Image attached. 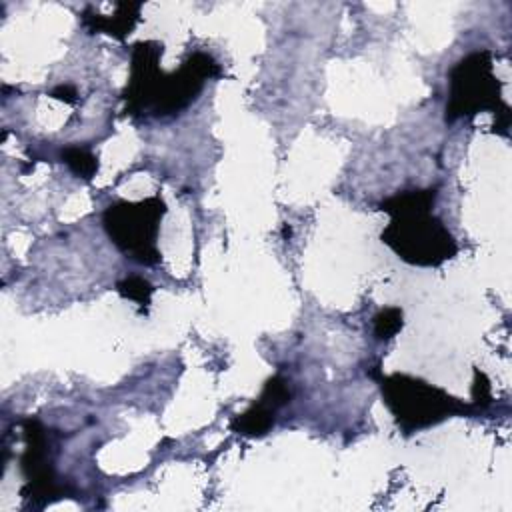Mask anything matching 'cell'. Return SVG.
I'll return each mask as SVG.
<instances>
[{
  "label": "cell",
  "instance_id": "7c38bea8",
  "mask_svg": "<svg viewBox=\"0 0 512 512\" xmlns=\"http://www.w3.org/2000/svg\"><path fill=\"white\" fill-rule=\"evenodd\" d=\"M490 400H492L490 382L480 370H476L474 372V386H472V404H474L476 410H482L490 404Z\"/></svg>",
  "mask_w": 512,
  "mask_h": 512
},
{
  "label": "cell",
  "instance_id": "ba28073f",
  "mask_svg": "<svg viewBox=\"0 0 512 512\" xmlns=\"http://www.w3.org/2000/svg\"><path fill=\"white\" fill-rule=\"evenodd\" d=\"M140 6L142 4L124 2V4H118L116 12L110 14V16H104V14H98V12L90 14L86 10L82 14V24L90 32H102V34H108V36H114V38L122 40L126 34H130L134 24L138 22Z\"/></svg>",
  "mask_w": 512,
  "mask_h": 512
},
{
  "label": "cell",
  "instance_id": "6da1fadb",
  "mask_svg": "<svg viewBox=\"0 0 512 512\" xmlns=\"http://www.w3.org/2000/svg\"><path fill=\"white\" fill-rule=\"evenodd\" d=\"M436 198L438 190L426 188L396 192L380 202V210L392 216L380 238L412 266H440L458 252L452 232L430 214Z\"/></svg>",
  "mask_w": 512,
  "mask_h": 512
},
{
  "label": "cell",
  "instance_id": "7a4b0ae2",
  "mask_svg": "<svg viewBox=\"0 0 512 512\" xmlns=\"http://www.w3.org/2000/svg\"><path fill=\"white\" fill-rule=\"evenodd\" d=\"M366 374L378 382L382 402L388 406L404 434H412L450 416L476 410L472 402H462L450 396L446 390L408 374L396 372L384 376L380 366L368 368Z\"/></svg>",
  "mask_w": 512,
  "mask_h": 512
},
{
  "label": "cell",
  "instance_id": "30bf717a",
  "mask_svg": "<svg viewBox=\"0 0 512 512\" xmlns=\"http://www.w3.org/2000/svg\"><path fill=\"white\" fill-rule=\"evenodd\" d=\"M116 290H118L120 296H124L128 300H134L140 306V310L148 308L152 292H154L152 284L142 276H128V278L120 280L116 284Z\"/></svg>",
  "mask_w": 512,
  "mask_h": 512
},
{
  "label": "cell",
  "instance_id": "4fadbf2b",
  "mask_svg": "<svg viewBox=\"0 0 512 512\" xmlns=\"http://www.w3.org/2000/svg\"><path fill=\"white\" fill-rule=\"evenodd\" d=\"M54 98H58V100H64V102H68V104H74L76 102V90L70 86V84H60V86H56L52 92H50Z\"/></svg>",
  "mask_w": 512,
  "mask_h": 512
},
{
  "label": "cell",
  "instance_id": "8992f818",
  "mask_svg": "<svg viewBox=\"0 0 512 512\" xmlns=\"http://www.w3.org/2000/svg\"><path fill=\"white\" fill-rule=\"evenodd\" d=\"M26 448L20 458V468L26 478V484L20 490L28 508H44L50 502L66 498L72 494L70 486L60 484L54 472L52 462V448H54V434L52 430L44 428L38 420H24L22 422Z\"/></svg>",
  "mask_w": 512,
  "mask_h": 512
},
{
  "label": "cell",
  "instance_id": "5b68a950",
  "mask_svg": "<svg viewBox=\"0 0 512 512\" xmlns=\"http://www.w3.org/2000/svg\"><path fill=\"white\" fill-rule=\"evenodd\" d=\"M164 214L166 204L160 196H150L138 202L120 200L104 210L102 224L120 252L138 264L154 266L160 262L156 238Z\"/></svg>",
  "mask_w": 512,
  "mask_h": 512
},
{
  "label": "cell",
  "instance_id": "52a82bcc",
  "mask_svg": "<svg viewBox=\"0 0 512 512\" xmlns=\"http://www.w3.org/2000/svg\"><path fill=\"white\" fill-rule=\"evenodd\" d=\"M290 398H292V392H290L288 380L276 374L270 380H266L258 400L246 412L238 414L230 422V428L236 434L248 436V438L264 436L274 426L276 412L282 406H286L290 402Z\"/></svg>",
  "mask_w": 512,
  "mask_h": 512
},
{
  "label": "cell",
  "instance_id": "9c48e42d",
  "mask_svg": "<svg viewBox=\"0 0 512 512\" xmlns=\"http://www.w3.org/2000/svg\"><path fill=\"white\" fill-rule=\"evenodd\" d=\"M60 156H62V162L70 168V172L76 174L78 178L90 180L98 172V158L84 146L70 144L60 150Z\"/></svg>",
  "mask_w": 512,
  "mask_h": 512
},
{
  "label": "cell",
  "instance_id": "277c9868",
  "mask_svg": "<svg viewBox=\"0 0 512 512\" xmlns=\"http://www.w3.org/2000/svg\"><path fill=\"white\" fill-rule=\"evenodd\" d=\"M220 76L218 62L206 52L190 54L182 66L170 74L158 70L134 104L132 116H174L188 108L200 94L208 78Z\"/></svg>",
  "mask_w": 512,
  "mask_h": 512
},
{
  "label": "cell",
  "instance_id": "8fae6325",
  "mask_svg": "<svg viewBox=\"0 0 512 512\" xmlns=\"http://www.w3.org/2000/svg\"><path fill=\"white\" fill-rule=\"evenodd\" d=\"M372 322H374V336H376V340H380V342L390 340V338H394V336L400 332V328H402V324H404V320H402V310L396 308V306L382 308V310L374 316Z\"/></svg>",
  "mask_w": 512,
  "mask_h": 512
},
{
  "label": "cell",
  "instance_id": "3957f363",
  "mask_svg": "<svg viewBox=\"0 0 512 512\" xmlns=\"http://www.w3.org/2000/svg\"><path fill=\"white\" fill-rule=\"evenodd\" d=\"M448 80L450 94L446 102V124L490 110L494 114V130L508 136L510 108L502 100V88L492 70L490 50H476L458 60L450 70Z\"/></svg>",
  "mask_w": 512,
  "mask_h": 512
}]
</instances>
